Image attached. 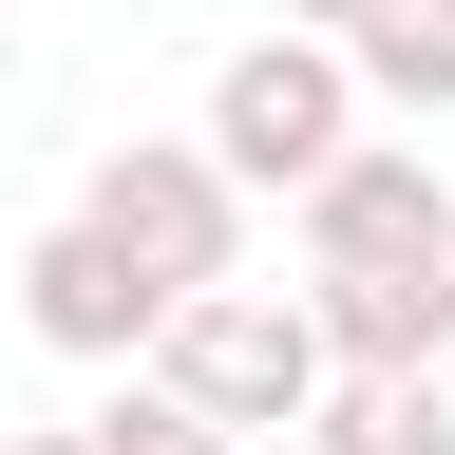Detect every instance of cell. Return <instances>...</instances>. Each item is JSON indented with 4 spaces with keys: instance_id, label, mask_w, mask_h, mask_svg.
Returning a JSON list of instances; mask_svg holds the SVG:
<instances>
[{
    "instance_id": "11",
    "label": "cell",
    "mask_w": 455,
    "mask_h": 455,
    "mask_svg": "<svg viewBox=\"0 0 455 455\" xmlns=\"http://www.w3.org/2000/svg\"><path fill=\"white\" fill-rule=\"evenodd\" d=\"M0 455H95V418H76V436H0Z\"/></svg>"
},
{
    "instance_id": "6",
    "label": "cell",
    "mask_w": 455,
    "mask_h": 455,
    "mask_svg": "<svg viewBox=\"0 0 455 455\" xmlns=\"http://www.w3.org/2000/svg\"><path fill=\"white\" fill-rule=\"evenodd\" d=\"M304 323H323V361H361V379L455 361V266H323V284H304Z\"/></svg>"
},
{
    "instance_id": "9",
    "label": "cell",
    "mask_w": 455,
    "mask_h": 455,
    "mask_svg": "<svg viewBox=\"0 0 455 455\" xmlns=\"http://www.w3.org/2000/svg\"><path fill=\"white\" fill-rule=\"evenodd\" d=\"M95 455H247V436H228V418H190L171 379H133V398L95 418Z\"/></svg>"
},
{
    "instance_id": "2",
    "label": "cell",
    "mask_w": 455,
    "mask_h": 455,
    "mask_svg": "<svg viewBox=\"0 0 455 455\" xmlns=\"http://www.w3.org/2000/svg\"><path fill=\"white\" fill-rule=\"evenodd\" d=\"M341 133H361V76H341V38H304V20L209 76V171H228V190H304Z\"/></svg>"
},
{
    "instance_id": "8",
    "label": "cell",
    "mask_w": 455,
    "mask_h": 455,
    "mask_svg": "<svg viewBox=\"0 0 455 455\" xmlns=\"http://www.w3.org/2000/svg\"><path fill=\"white\" fill-rule=\"evenodd\" d=\"M341 76H361V114H455V0H379Z\"/></svg>"
},
{
    "instance_id": "3",
    "label": "cell",
    "mask_w": 455,
    "mask_h": 455,
    "mask_svg": "<svg viewBox=\"0 0 455 455\" xmlns=\"http://www.w3.org/2000/svg\"><path fill=\"white\" fill-rule=\"evenodd\" d=\"M76 228H114L152 284L247 266V190L209 171V133H114V152H95V190H76Z\"/></svg>"
},
{
    "instance_id": "12",
    "label": "cell",
    "mask_w": 455,
    "mask_h": 455,
    "mask_svg": "<svg viewBox=\"0 0 455 455\" xmlns=\"http://www.w3.org/2000/svg\"><path fill=\"white\" fill-rule=\"evenodd\" d=\"M0 57H20V38H0Z\"/></svg>"
},
{
    "instance_id": "4",
    "label": "cell",
    "mask_w": 455,
    "mask_h": 455,
    "mask_svg": "<svg viewBox=\"0 0 455 455\" xmlns=\"http://www.w3.org/2000/svg\"><path fill=\"white\" fill-rule=\"evenodd\" d=\"M284 209H304V266H455V171L398 133H341Z\"/></svg>"
},
{
    "instance_id": "5",
    "label": "cell",
    "mask_w": 455,
    "mask_h": 455,
    "mask_svg": "<svg viewBox=\"0 0 455 455\" xmlns=\"http://www.w3.org/2000/svg\"><path fill=\"white\" fill-rule=\"evenodd\" d=\"M152 304H171V284L114 247V228H38V247H20V323L57 341V361H133Z\"/></svg>"
},
{
    "instance_id": "1",
    "label": "cell",
    "mask_w": 455,
    "mask_h": 455,
    "mask_svg": "<svg viewBox=\"0 0 455 455\" xmlns=\"http://www.w3.org/2000/svg\"><path fill=\"white\" fill-rule=\"evenodd\" d=\"M133 361L190 398V418H228V436H284V418L323 398V323L284 304V284H228V266H209V284H171V304H152V341H133Z\"/></svg>"
},
{
    "instance_id": "10",
    "label": "cell",
    "mask_w": 455,
    "mask_h": 455,
    "mask_svg": "<svg viewBox=\"0 0 455 455\" xmlns=\"http://www.w3.org/2000/svg\"><path fill=\"white\" fill-rule=\"evenodd\" d=\"M284 20H304V38H361V20H379V0H284Z\"/></svg>"
},
{
    "instance_id": "7",
    "label": "cell",
    "mask_w": 455,
    "mask_h": 455,
    "mask_svg": "<svg viewBox=\"0 0 455 455\" xmlns=\"http://www.w3.org/2000/svg\"><path fill=\"white\" fill-rule=\"evenodd\" d=\"M284 436H304V455H455V379H436V361H398V379L323 361V398H304Z\"/></svg>"
}]
</instances>
